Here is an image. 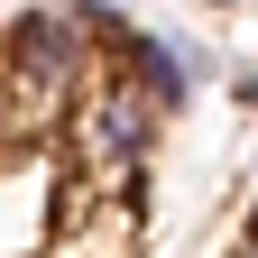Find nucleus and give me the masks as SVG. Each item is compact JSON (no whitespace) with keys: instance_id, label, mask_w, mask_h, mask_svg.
Instances as JSON below:
<instances>
[{"instance_id":"nucleus-1","label":"nucleus","mask_w":258,"mask_h":258,"mask_svg":"<svg viewBox=\"0 0 258 258\" xmlns=\"http://www.w3.org/2000/svg\"><path fill=\"white\" fill-rule=\"evenodd\" d=\"M157 120H166V111L120 74V83H92L83 102L64 111V139L92 157L102 194H129V184H139V166H148V148H157Z\"/></svg>"},{"instance_id":"nucleus-2","label":"nucleus","mask_w":258,"mask_h":258,"mask_svg":"<svg viewBox=\"0 0 258 258\" xmlns=\"http://www.w3.org/2000/svg\"><path fill=\"white\" fill-rule=\"evenodd\" d=\"M0 55H10V74H19V102L46 111V120H64V111L92 92V37H83L64 10H28Z\"/></svg>"},{"instance_id":"nucleus-4","label":"nucleus","mask_w":258,"mask_h":258,"mask_svg":"<svg viewBox=\"0 0 258 258\" xmlns=\"http://www.w3.org/2000/svg\"><path fill=\"white\" fill-rule=\"evenodd\" d=\"M120 74L139 83L157 111H175V102H184V64H175V46H166V37H129V46H120Z\"/></svg>"},{"instance_id":"nucleus-3","label":"nucleus","mask_w":258,"mask_h":258,"mask_svg":"<svg viewBox=\"0 0 258 258\" xmlns=\"http://www.w3.org/2000/svg\"><path fill=\"white\" fill-rule=\"evenodd\" d=\"M129 240H139V212H129L120 194H92V203H74L55 221L46 258H129Z\"/></svg>"},{"instance_id":"nucleus-5","label":"nucleus","mask_w":258,"mask_h":258,"mask_svg":"<svg viewBox=\"0 0 258 258\" xmlns=\"http://www.w3.org/2000/svg\"><path fill=\"white\" fill-rule=\"evenodd\" d=\"M240 258H258V212H249V231H240Z\"/></svg>"},{"instance_id":"nucleus-6","label":"nucleus","mask_w":258,"mask_h":258,"mask_svg":"<svg viewBox=\"0 0 258 258\" xmlns=\"http://www.w3.org/2000/svg\"><path fill=\"white\" fill-rule=\"evenodd\" d=\"M240 102H249V111H258V74H249V83H240Z\"/></svg>"}]
</instances>
